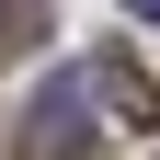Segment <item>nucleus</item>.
<instances>
[{
    "label": "nucleus",
    "instance_id": "obj_1",
    "mask_svg": "<svg viewBox=\"0 0 160 160\" xmlns=\"http://www.w3.org/2000/svg\"><path fill=\"white\" fill-rule=\"evenodd\" d=\"M92 103H103V80H92V69H57L46 92L23 103V126H12V160H114L103 126H92Z\"/></svg>",
    "mask_w": 160,
    "mask_h": 160
},
{
    "label": "nucleus",
    "instance_id": "obj_2",
    "mask_svg": "<svg viewBox=\"0 0 160 160\" xmlns=\"http://www.w3.org/2000/svg\"><path fill=\"white\" fill-rule=\"evenodd\" d=\"M92 80H103V103H114V126H137V137L160 126V92H149L137 69H126V57H92Z\"/></svg>",
    "mask_w": 160,
    "mask_h": 160
},
{
    "label": "nucleus",
    "instance_id": "obj_3",
    "mask_svg": "<svg viewBox=\"0 0 160 160\" xmlns=\"http://www.w3.org/2000/svg\"><path fill=\"white\" fill-rule=\"evenodd\" d=\"M46 46V0H0V57H34Z\"/></svg>",
    "mask_w": 160,
    "mask_h": 160
},
{
    "label": "nucleus",
    "instance_id": "obj_4",
    "mask_svg": "<svg viewBox=\"0 0 160 160\" xmlns=\"http://www.w3.org/2000/svg\"><path fill=\"white\" fill-rule=\"evenodd\" d=\"M137 23H160V0H137Z\"/></svg>",
    "mask_w": 160,
    "mask_h": 160
}]
</instances>
